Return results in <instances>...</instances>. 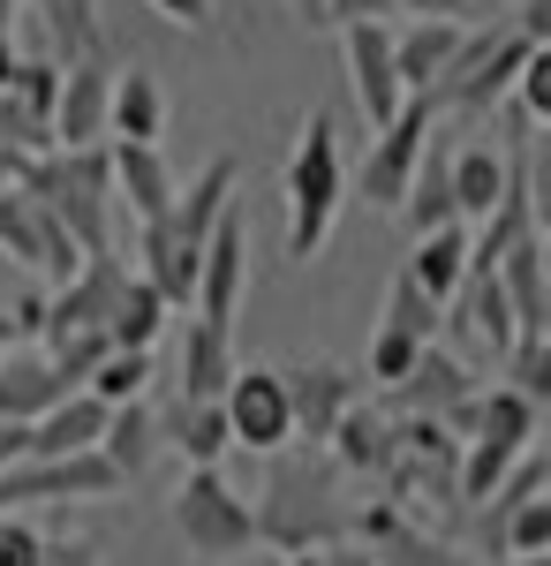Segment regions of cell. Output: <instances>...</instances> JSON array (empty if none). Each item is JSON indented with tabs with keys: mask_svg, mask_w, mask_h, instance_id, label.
<instances>
[{
	"mask_svg": "<svg viewBox=\"0 0 551 566\" xmlns=\"http://www.w3.org/2000/svg\"><path fill=\"white\" fill-rule=\"evenodd\" d=\"M318 453V446H310ZM310 453H272V476H264V506L257 514V544H280V552H333L347 544V514L340 506V483L325 461Z\"/></svg>",
	"mask_w": 551,
	"mask_h": 566,
	"instance_id": "6da1fadb",
	"label": "cell"
},
{
	"mask_svg": "<svg viewBox=\"0 0 551 566\" xmlns=\"http://www.w3.org/2000/svg\"><path fill=\"white\" fill-rule=\"evenodd\" d=\"M15 181L76 234V250H114V219H122V205H114L106 144H76V151L53 144V151H39V159H23Z\"/></svg>",
	"mask_w": 551,
	"mask_h": 566,
	"instance_id": "7a4b0ae2",
	"label": "cell"
},
{
	"mask_svg": "<svg viewBox=\"0 0 551 566\" xmlns=\"http://www.w3.org/2000/svg\"><path fill=\"white\" fill-rule=\"evenodd\" d=\"M340 189H347V167H340V129L333 114H310L288 151V175H280V197H288V258L310 264L333 234Z\"/></svg>",
	"mask_w": 551,
	"mask_h": 566,
	"instance_id": "3957f363",
	"label": "cell"
},
{
	"mask_svg": "<svg viewBox=\"0 0 551 566\" xmlns=\"http://www.w3.org/2000/svg\"><path fill=\"white\" fill-rule=\"evenodd\" d=\"M529 45L537 39H521L507 15H491V23H468L461 45H454V61L430 76V106L438 114H499L507 106V91H513V69L529 61Z\"/></svg>",
	"mask_w": 551,
	"mask_h": 566,
	"instance_id": "277c9868",
	"label": "cell"
},
{
	"mask_svg": "<svg viewBox=\"0 0 551 566\" xmlns=\"http://www.w3.org/2000/svg\"><path fill=\"white\" fill-rule=\"evenodd\" d=\"M174 536L189 544V559L235 566V559H250V544H257V514L219 469H189L181 491H174Z\"/></svg>",
	"mask_w": 551,
	"mask_h": 566,
	"instance_id": "5b68a950",
	"label": "cell"
},
{
	"mask_svg": "<svg viewBox=\"0 0 551 566\" xmlns=\"http://www.w3.org/2000/svg\"><path fill=\"white\" fill-rule=\"evenodd\" d=\"M122 491V476H114V461L98 453V446H84V453H53V461H39V453H23L15 469H0V506L15 514V506H76V499H114Z\"/></svg>",
	"mask_w": 551,
	"mask_h": 566,
	"instance_id": "8992f818",
	"label": "cell"
},
{
	"mask_svg": "<svg viewBox=\"0 0 551 566\" xmlns=\"http://www.w3.org/2000/svg\"><path fill=\"white\" fill-rule=\"evenodd\" d=\"M430 129H438V106H430L424 91H408L401 114H393L385 129H371V159H363V175H355V189H363L371 212H401L408 175H416V159H424Z\"/></svg>",
	"mask_w": 551,
	"mask_h": 566,
	"instance_id": "52a82bcc",
	"label": "cell"
},
{
	"mask_svg": "<svg viewBox=\"0 0 551 566\" xmlns=\"http://www.w3.org/2000/svg\"><path fill=\"white\" fill-rule=\"evenodd\" d=\"M0 258L23 264V272H39V280H69L84 250H76V234L45 212L23 181H8V189H0Z\"/></svg>",
	"mask_w": 551,
	"mask_h": 566,
	"instance_id": "ba28073f",
	"label": "cell"
},
{
	"mask_svg": "<svg viewBox=\"0 0 551 566\" xmlns=\"http://www.w3.org/2000/svg\"><path fill=\"white\" fill-rule=\"evenodd\" d=\"M242 287H250V227H242V205L227 197V212L212 219V234H205V250H197V287H189V303H197V317H212V325L235 333Z\"/></svg>",
	"mask_w": 551,
	"mask_h": 566,
	"instance_id": "9c48e42d",
	"label": "cell"
},
{
	"mask_svg": "<svg viewBox=\"0 0 551 566\" xmlns=\"http://www.w3.org/2000/svg\"><path fill=\"white\" fill-rule=\"evenodd\" d=\"M219 408H227L235 446H250V453H280V446H295V416H288V386H280V370H242V363H235V378L219 386Z\"/></svg>",
	"mask_w": 551,
	"mask_h": 566,
	"instance_id": "30bf717a",
	"label": "cell"
},
{
	"mask_svg": "<svg viewBox=\"0 0 551 566\" xmlns=\"http://www.w3.org/2000/svg\"><path fill=\"white\" fill-rule=\"evenodd\" d=\"M347 536L371 552V566H476L461 544H446V536L416 528V514H401L393 499L363 506V514H347Z\"/></svg>",
	"mask_w": 551,
	"mask_h": 566,
	"instance_id": "8fae6325",
	"label": "cell"
},
{
	"mask_svg": "<svg viewBox=\"0 0 551 566\" xmlns=\"http://www.w3.org/2000/svg\"><path fill=\"white\" fill-rule=\"evenodd\" d=\"M114 45L76 53L61 69V98H53V144L76 151V144H106V98H114Z\"/></svg>",
	"mask_w": 551,
	"mask_h": 566,
	"instance_id": "7c38bea8",
	"label": "cell"
},
{
	"mask_svg": "<svg viewBox=\"0 0 551 566\" xmlns=\"http://www.w3.org/2000/svg\"><path fill=\"white\" fill-rule=\"evenodd\" d=\"M340 45H347V84H355V106H363V122L385 129L393 114H401V69H393V31H385L378 15L371 23H340Z\"/></svg>",
	"mask_w": 551,
	"mask_h": 566,
	"instance_id": "4fadbf2b",
	"label": "cell"
},
{
	"mask_svg": "<svg viewBox=\"0 0 551 566\" xmlns=\"http://www.w3.org/2000/svg\"><path fill=\"white\" fill-rule=\"evenodd\" d=\"M476 386H484V378L468 370L461 355H446L438 340H424V348H416V363L385 386L378 408H385V416H446V408H454V400H468Z\"/></svg>",
	"mask_w": 551,
	"mask_h": 566,
	"instance_id": "5bb4252c",
	"label": "cell"
},
{
	"mask_svg": "<svg viewBox=\"0 0 551 566\" xmlns=\"http://www.w3.org/2000/svg\"><path fill=\"white\" fill-rule=\"evenodd\" d=\"M280 386H288V416H295L302 446H325V431L340 423V408H347V400H363L355 370H340V363H325V355L288 363V370H280Z\"/></svg>",
	"mask_w": 551,
	"mask_h": 566,
	"instance_id": "9a60e30c",
	"label": "cell"
},
{
	"mask_svg": "<svg viewBox=\"0 0 551 566\" xmlns=\"http://www.w3.org/2000/svg\"><path fill=\"white\" fill-rule=\"evenodd\" d=\"M106 167H114V205H122L128 219H159L174 205V167L159 144H128V136H114L106 144Z\"/></svg>",
	"mask_w": 551,
	"mask_h": 566,
	"instance_id": "2e32d148",
	"label": "cell"
},
{
	"mask_svg": "<svg viewBox=\"0 0 551 566\" xmlns=\"http://www.w3.org/2000/svg\"><path fill=\"white\" fill-rule=\"evenodd\" d=\"M544 227H529L507 258L491 264L499 287H507V310H513V333H551V272H544Z\"/></svg>",
	"mask_w": 551,
	"mask_h": 566,
	"instance_id": "e0dca14e",
	"label": "cell"
},
{
	"mask_svg": "<svg viewBox=\"0 0 551 566\" xmlns=\"http://www.w3.org/2000/svg\"><path fill=\"white\" fill-rule=\"evenodd\" d=\"M325 446H333V469H347V476H385V469H393V453H401L393 416H385L378 400H347V408H340V423L325 431Z\"/></svg>",
	"mask_w": 551,
	"mask_h": 566,
	"instance_id": "ac0fdd59",
	"label": "cell"
},
{
	"mask_svg": "<svg viewBox=\"0 0 551 566\" xmlns=\"http://www.w3.org/2000/svg\"><path fill=\"white\" fill-rule=\"evenodd\" d=\"M446 310L461 317V333L476 340V355H499L513 348V310H507V287H499V272H461V287L446 295Z\"/></svg>",
	"mask_w": 551,
	"mask_h": 566,
	"instance_id": "d6986e66",
	"label": "cell"
},
{
	"mask_svg": "<svg viewBox=\"0 0 551 566\" xmlns=\"http://www.w3.org/2000/svg\"><path fill=\"white\" fill-rule=\"evenodd\" d=\"M159 446H174L189 469H219V461H227V446H235L227 408H219V400H181V392H174V408L159 416Z\"/></svg>",
	"mask_w": 551,
	"mask_h": 566,
	"instance_id": "ffe728a7",
	"label": "cell"
},
{
	"mask_svg": "<svg viewBox=\"0 0 551 566\" xmlns=\"http://www.w3.org/2000/svg\"><path fill=\"white\" fill-rule=\"evenodd\" d=\"M227 378H235V333H227V325H212V317H189L174 392H181V400H219V386H227Z\"/></svg>",
	"mask_w": 551,
	"mask_h": 566,
	"instance_id": "44dd1931",
	"label": "cell"
},
{
	"mask_svg": "<svg viewBox=\"0 0 551 566\" xmlns=\"http://www.w3.org/2000/svg\"><path fill=\"white\" fill-rule=\"evenodd\" d=\"M98 453L114 461V476H122V483H136L144 469H152V453H159V416L144 408V392L106 408V423H98Z\"/></svg>",
	"mask_w": 551,
	"mask_h": 566,
	"instance_id": "7402d4cb",
	"label": "cell"
},
{
	"mask_svg": "<svg viewBox=\"0 0 551 566\" xmlns=\"http://www.w3.org/2000/svg\"><path fill=\"white\" fill-rule=\"evenodd\" d=\"M106 136H128V144H159V136H167V91H159L152 69H122V76H114Z\"/></svg>",
	"mask_w": 551,
	"mask_h": 566,
	"instance_id": "603a6c76",
	"label": "cell"
},
{
	"mask_svg": "<svg viewBox=\"0 0 551 566\" xmlns=\"http://www.w3.org/2000/svg\"><path fill=\"white\" fill-rule=\"evenodd\" d=\"M98 423H106V400L98 392H61L45 416H31V453L39 461H53V453H84V446H98Z\"/></svg>",
	"mask_w": 551,
	"mask_h": 566,
	"instance_id": "cb8c5ba5",
	"label": "cell"
},
{
	"mask_svg": "<svg viewBox=\"0 0 551 566\" xmlns=\"http://www.w3.org/2000/svg\"><path fill=\"white\" fill-rule=\"evenodd\" d=\"M461 31H468L461 15H416V31H393V69H401V84L430 91V76L454 61Z\"/></svg>",
	"mask_w": 551,
	"mask_h": 566,
	"instance_id": "d4e9b609",
	"label": "cell"
},
{
	"mask_svg": "<svg viewBox=\"0 0 551 566\" xmlns=\"http://www.w3.org/2000/svg\"><path fill=\"white\" fill-rule=\"evenodd\" d=\"M416 287H424L430 303H446L454 287H461V272H468V219H446V227H424L416 234V258L401 264Z\"/></svg>",
	"mask_w": 551,
	"mask_h": 566,
	"instance_id": "484cf974",
	"label": "cell"
},
{
	"mask_svg": "<svg viewBox=\"0 0 551 566\" xmlns=\"http://www.w3.org/2000/svg\"><path fill=\"white\" fill-rule=\"evenodd\" d=\"M61 392H69V386L53 378V363H45V355H0V416H8V423L45 416Z\"/></svg>",
	"mask_w": 551,
	"mask_h": 566,
	"instance_id": "4316f807",
	"label": "cell"
},
{
	"mask_svg": "<svg viewBox=\"0 0 551 566\" xmlns=\"http://www.w3.org/2000/svg\"><path fill=\"white\" fill-rule=\"evenodd\" d=\"M167 295L144 280V272H128L122 280V295H114V310H106V340L114 348H152L159 340V325H167Z\"/></svg>",
	"mask_w": 551,
	"mask_h": 566,
	"instance_id": "83f0119b",
	"label": "cell"
},
{
	"mask_svg": "<svg viewBox=\"0 0 551 566\" xmlns=\"http://www.w3.org/2000/svg\"><path fill=\"white\" fill-rule=\"evenodd\" d=\"M446 175H454V212L484 219L491 205H499V189H507V151H491V144H461V151L446 159Z\"/></svg>",
	"mask_w": 551,
	"mask_h": 566,
	"instance_id": "f1b7e54d",
	"label": "cell"
},
{
	"mask_svg": "<svg viewBox=\"0 0 551 566\" xmlns=\"http://www.w3.org/2000/svg\"><path fill=\"white\" fill-rule=\"evenodd\" d=\"M446 144H424V159H416V175H408V197H401V212H408V227L424 234V227H446L454 212V175H446Z\"/></svg>",
	"mask_w": 551,
	"mask_h": 566,
	"instance_id": "f546056e",
	"label": "cell"
},
{
	"mask_svg": "<svg viewBox=\"0 0 551 566\" xmlns=\"http://www.w3.org/2000/svg\"><path fill=\"white\" fill-rule=\"evenodd\" d=\"M144 386H152V348H106L98 370L84 378V392H98L106 408H114V400H136Z\"/></svg>",
	"mask_w": 551,
	"mask_h": 566,
	"instance_id": "4dcf8cb0",
	"label": "cell"
},
{
	"mask_svg": "<svg viewBox=\"0 0 551 566\" xmlns=\"http://www.w3.org/2000/svg\"><path fill=\"white\" fill-rule=\"evenodd\" d=\"M45 31H53V45L76 61V53H98L106 45V31H98V0H39Z\"/></svg>",
	"mask_w": 551,
	"mask_h": 566,
	"instance_id": "1f68e13d",
	"label": "cell"
},
{
	"mask_svg": "<svg viewBox=\"0 0 551 566\" xmlns=\"http://www.w3.org/2000/svg\"><path fill=\"white\" fill-rule=\"evenodd\" d=\"M438 310H446V303H430L424 287L408 280V272H393V287H385V317H378V325L408 333V340H438Z\"/></svg>",
	"mask_w": 551,
	"mask_h": 566,
	"instance_id": "d6a6232c",
	"label": "cell"
},
{
	"mask_svg": "<svg viewBox=\"0 0 551 566\" xmlns=\"http://www.w3.org/2000/svg\"><path fill=\"white\" fill-rule=\"evenodd\" d=\"M106 348H114V340H106L98 325H84V333H53V340H45V363H53V378H61V386L76 392L91 370H98V355H106Z\"/></svg>",
	"mask_w": 551,
	"mask_h": 566,
	"instance_id": "836d02e7",
	"label": "cell"
},
{
	"mask_svg": "<svg viewBox=\"0 0 551 566\" xmlns=\"http://www.w3.org/2000/svg\"><path fill=\"white\" fill-rule=\"evenodd\" d=\"M0 151H15V159L53 151V122H45V114H31L23 98H8V91H0Z\"/></svg>",
	"mask_w": 551,
	"mask_h": 566,
	"instance_id": "e575fe53",
	"label": "cell"
},
{
	"mask_svg": "<svg viewBox=\"0 0 551 566\" xmlns=\"http://www.w3.org/2000/svg\"><path fill=\"white\" fill-rule=\"evenodd\" d=\"M0 91H8V98H23L31 114H45V122H53V98H61V61H15Z\"/></svg>",
	"mask_w": 551,
	"mask_h": 566,
	"instance_id": "d590c367",
	"label": "cell"
},
{
	"mask_svg": "<svg viewBox=\"0 0 551 566\" xmlns=\"http://www.w3.org/2000/svg\"><path fill=\"white\" fill-rule=\"evenodd\" d=\"M513 106L529 122H551V45H529V61L513 69Z\"/></svg>",
	"mask_w": 551,
	"mask_h": 566,
	"instance_id": "8d00e7d4",
	"label": "cell"
},
{
	"mask_svg": "<svg viewBox=\"0 0 551 566\" xmlns=\"http://www.w3.org/2000/svg\"><path fill=\"white\" fill-rule=\"evenodd\" d=\"M416 348H424V340H408V333L378 325V333H371V378H378V386H393V378L416 363Z\"/></svg>",
	"mask_w": 551,
	"mask_h": 566,
	"instance_id": "74e56055",
	"label": "cell"
},
{
	"mask_svg": "<svg viewBox=\"0 0 551 566\" xmlns=\"http://www.w3.org/2000/svg\"><path fill=\"white\" fill-rule=\"evenodd\" d=\"M39 552H45V536L31 522H15V514L0 522V566H39Z\"/></svg>",
	"mask_w": 551,
	"mask_h": 566,
	"instance_id": "f35d334b",
	"label": "cell"
},
{
	"mask_svg": "<svg viewBox=\"0 0 551 566\" xmlns=\"http://www.w3.org/2000/svg\"><path fill=\"white\" fill-rule=\"evenodd\" d=\"M152 15H167L181 31H212V0H152Z\"/></svg>",
	"mask_w": 551,
	"mask_h": 566,
	"instance_id": "ab89813d",
	"label": "cell"
},
{
	"mask_svg": "<svg viewBox=\"0 0 551 566\" xmlns=\"http://www.w3.org/2000/svg\"><path fill=\"white\" fill-rule=\"evenodd\" d=\"M371 15L385 23V15H393V0H333V31H340V23H371Z\"/></svg>",
	"mask_w": 551,
	"mask_h": 566,
	"instance_id": "60d3db41",
	"label": "cell"
},
{
	"mask_svg": "<svg viewBox=\"0 0 551 566\" xmlns=\"http://www.w3.org/2000/svg\"><path fill=\"white\" fill-rule=\"evenodd\" d=\"M23 453H31V423H8L0 416V469H15Z\"/></svg>",
	"mask_w": 551,
	"mask_h": 566,
	"instance_id": "b9f144b4",
	"label": "cell"
},
{
	"mask_svg": "<svg viewBox=\"0 0 551 566\" xmlns=\"http://www.w3.org/2000/svg\"><path fill=\"white\" fill-rule=\"evenodd\" d=\"M8 333H31V340H39V333H45V295H23L15 317H8Z\"/></svg>",
	"mask_w": 551,
	"mask_h": 566,
	"instance_id": "7bdbcfd3",
	"label": "cell"
},
{
	"mask_svg": "<svg viewBox=\"0 0 551 566\" xmlns=\"http://www.w3.org/2000/svg\"><path fill=\"white\" fill-rule=\"evenodd\" d=\"M98 559V544H45L39 552V566H91Z\"/></svg>",
	"mask_w": 551,
	"mask_h": 566,
	"instance_id": "ee69618b",
	"label": "cell"
},
{
	"mask_svg": "<svg viewBox=\"0 0 551 566\" xmlns=\"http://www.w3.org/2000/svg\"><path fill=\"white\" fill-rule=\"evenodd\" d=\"M393 15H461L468 23V0H393Z\"/></svg>",
	"mask_w": 551,
	"mask_h": 566,
	"instance_id": "f6af8a7d",
	"label": "cell"
},
{
	"mask_svg": "<svg viewBox=\"0 0 551 566\" xmlns=\"http://www.w3.org/2000/svg\"><path fill=\"white\" fill-rule=\"evenodd\" d=\"M302 31H333V0H295Z\"/></svg>",
	"mask_w": 551,
	"mask_h": 566,
	"instance_id": "bcb514c9",
	"label": "cell"
},
{
	"mask_svg": "<svg viewBox=\"0 0 551 566\" xmlns=\"http://www.w3.org/2000/svg\"><path fill=\"white\" fill-rule=\"evenodd\" d=\"M15 175H23V159H15V151H0V189H8Z\"/></svg>",
	"mask_w": 551,
	"mask_h": 566,
	"instance_id": "7dc6e473",
	"label": "cell"
},
{
	"mask_svg": "<svg viewBox=\"0 0 551 566\" xmlns=\"http://www.w3.org/2000/svg\"><path fill=\"white\" fill-rule=\"evenodd\" d=\"M288 566H325V552H288Z\"/></svg>",
	"mask_w": 551,
	"mask_h": 566,
	"instance_id": "c3c4849f",
	"label": "cell"
},
{
	"mask_svg": "<svg viewBox=\"0 0 551 566\" xmlns=\"http://www.w3.org/2000/svg\"><path fill=\"white\" fill-rule=\"evenodd\" d=\"M0 522H8V506H0Z\"/></svg>",
	"mask_w": 551,
	"mask_h": 566,
	"instance_id": "681fc988",
	"label": "cell"
},
{
	"mask_svg": "<svg viewBox=\"0 0 551 566\" xmlns=\"http://www.w3.org/2000/svg\"><path fill=\"white\" fill-rule=\"evenodd\" d=\"M0 355H8V348H0Z\"/></svg>",
	"mask_w": 551,
	"mask_h": 566,
	"instance_id": "f907efd6",
	"label": "cell"
}]
</instances>
